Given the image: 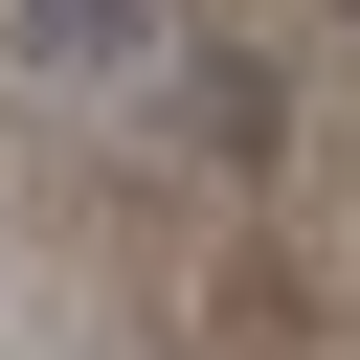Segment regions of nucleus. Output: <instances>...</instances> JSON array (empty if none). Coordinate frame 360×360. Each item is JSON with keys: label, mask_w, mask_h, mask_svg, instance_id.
Here are the masks:
<instances>
[{"label": "nucleus", "mask_w": 360, "mask_h": 360, "mask_svg": "<svg viewBox=\"0 0 360 360\" xmlns=\"http://www.w3.org/2000/svg\"><path fill=\"white\" fill-rule=\"evenodd\" d=\"M135 45H158V0H22V68H68V90L135 68Z\"/></svg>", "instance_id": "1"}]
</instances>
